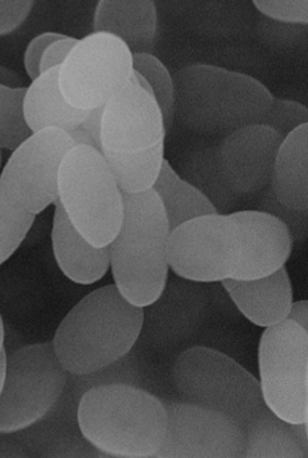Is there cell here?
Here are the masks:
<instances>
[{
	"mask_svg": "<svg viewBox=\"0 0 308 458\" xmlns=\"http://www.w3.org/2000/svg\"><path fill=\"white\" fill-rule=\"evenodd\" d=\"M0 85L2 87L12 88V89L24 88L23 81H21L19 74L13 72L12 69H8L2 65H0Z\"/></svg>",
	"mask_w": 308,
	"mask_h": 458,
	"instance_id": "e575fe53",
	"label": "cell"
},
{
	"mask_svg": "<svg viewBox=\"0 0 308 458\" xmlns=\"http://www.w3.org/2000/svg\"><path fill=\"white\" fill-rule=\"evenodd\" d=\"M170 228L163 206L154 190L123 194V220L110 242L114 285L133 305H154L169 280Z\"/></svg>",
	"mask_w": 308,
	"mask_h": 458,
	"instance_id": "277c9868",
	"label": "cell"
},
{
	"mask_svg": "<svg viewBox=\"0 0 308 458\" xmlns=\"http://www.w3.org/2000/svg\"><path fill=\"white\" fill-rule=\"evenodd\" d=\"M240 259V234L229 215L212 214L170 232L167 260L172 272L191 283H221Z\"/></svg>",
	"mask_w": 308,
	"mask_h": 458,
	"instance_id": "30bf717a",
	"label": "cell"
},
{
	"mask_svg": "<svg viewBox=\"0 0 308 458\" xmlns=\"http://www.w3.org/2000/svg\"><path fill=\"white\" fill-rule=\"evenodd\" d=\"M283 140L265 125L246 126L225 135L216 148V159L228 189L242 197L269 187Z\"/></svg>",
	"mask_w": 308,
	"mask_h": 458,
	"instance_id": "5bb4252c",
	"label": "cell"
},
{
	"mask_svg": "<svg viewBox=\"0 0 308 458\" xmlns=\"http://www.w3.org/2000/svg\"><path fill=\"white\" fill-rule=\"evenodd\" d=\"M4 352V325H3L2 316H0V354Z\"/></svg>",
	"mask_w": 308,
	"mask_h": 458,
	"instance_id": "74e56055",
	"label": "cell"
},
{
	"mask_svg": "<svg viewBox=\"0 0 308 458\" xmlns=\"http://www.w3.org/2000/svg\"><path fill=\"white\" fill-rule=\"evenodd\" d=\"M71 135V140H73L74 145L76 146H90V148H95V142H93L92 138L87 134L81 128L76 129L71 132H68Z\"/></svg>",
	"mask_w": 308,
	"mask_h": 458,
	"instance_id": "d590c367",
	"label": "cell"
},
{
	"mask_svg": "<svg viewBox=\"0 0 308 458\" xmlns=\"http://www.w3.org/2000/svg\"><path fill=\"white\" fill-rule=\"evenodd\" d=\"M288 321H293L299 327L308 331V302L306 300L293 302L287 316Z\"/></svg>",
	"mask_w": 308,
	"mask_h": 458,
	"instance_id": "836d02e7",
	"label": "cell"
},
{
	"mask_svg": "<svg viewBox=\"0 0 308 458\" xmlns=\"http://www.w3.org/2000/svg\"><path fill=\"white\" fill-rule=\"evenodd\" d=\"M167 429L156 458H240L246 437L232 419L194 403H167Z\"/></svg>",
	"mask_w": 308,
	"mask_h": 458,
	"instance_id": "7c38bea8",
	"label": "cell"
},
{
	"mask_svg": "<svg viewBox=\"0 0 308 458\" xmlns=\"http://www.w3.org/2000/svg\"><path fill=\"white\" fill-rule=\"evenodd\" d=\"M0 162H2V154H0Z\"/></svg>",
	"mask_w": 308,
	"mask_h": 458,
	"instance_id": "f35d334b",
	"label": "cell"
},
{
	"mask_svg": "<svg viewBox=\"0 0 308 458\" xmlns=\"http://www.w3.org/2000/svg\"><path fill=\"white\" fill-rule=\"evenodd\" d=\"M261 125L268 126L286 138L301 126L308 125V109L301 102L274 98Z\"/></svg>",
	"mask_w": 308,
	"mask_h": 458,
	"instance_id": "4316f807",
	"label": "cell"
},
{
	"mask_svg": "<svg viewBox=\"0 0 308 458\" xmlns=\"http://www.w3.org/2000/svg\"><path fill=\"white\" fill-rule=\"evenodd\" d=\"M59 200L74 228L95 247H109L123 220V194L103 153L74 146L59 171Z\"/></svg>",
	"mask_w": 308,
	"mask_h": 458,
	"instance_id": "5b68a950",
	"label": "cell"
},
{
	"mask_svg": "<svg viewBox=\"0 0 308 458\" xmlns=\"http://www.w3.org/2000/svg\"><path fill=\"white\" fill-rule=\"evenodd\" d=\"M73 140L59 129H44L27 138L8 159L0 183L27 212L40 214L59 199V171Z\"/></svg>",
	"mask_w": 308,
	"mask_h": 458,
	"instance_id": "8fae6325",
	"label": "cell"
},
{
	"mask_svg": "<svg viewBox=\"0 0 308 458\" xmlns=\"http://www.w3.org/2000/svg\"><path fill=\"white\" fill-rule=\"evenodd\" d=\"M5 360H7V354L3 352L0 354V393H2L3 380H4Z\"/></svg>",
	"mask_w": 308,
	"mask_h": 458,
	"instance_id": "8d00e7d4",
	"label": "cell"
},
{
	"mask_svg": "<svg viewBox=\"0 0 308 458\" xmlns=\"http://www.w3.org/2000/svg\"><path fill=\"white\" fill-rule=\"evenodd\" d=\"M52 247L60 269L73 283L92 285L109 270V247L90 244L71 225L59 199L54 201Z\"/></svg>",
	"mask_w": 308,
	"mask_h": 458,
	"instance_id": "ac0fdd59",
	"label": "cell"
},
{
	"mask_svg": "<svg viewBox=\"0 0 308 458\" xmlns=\"http://www.w3.org/2000/svg\"><path fill=\"white\" fill-rule=\"evenodd\" d=\"M145 325V308L129 302L115 285L82 298L54 334V352L65 371L85 377L128 355Z\"/></svg>",
	"mask_w": 308,
	"mask_h": 458,
	"instance_id": "6da1fadb",
	"label": "cell"
},
{
	"mask_svg": "<svg viewBox=\"0 0 308 458\" xmlns=\"http://www.w3.org/2000/svg\"><path fill=\"white\" fill-rule=\"evenodd\" d=\"M175 117L199 134H232L261 125L273 95L254 77L220 66H184L172 77Z\"/></svg>",
	"mask_w": 308,
	"mask_h": 458,
	"instance_id": "7a4b0ae2",
	"label": "cell"
},
{
	"mask_svg": "<svg viewBox=\"0 0 308 458\" xmlns=\"http://www.w3.org/2000/svg\"><path fill=\"white\" fill-rule=\"evenodd\" d=\"M262 207L263 209H261V211L274 215L287 225L294 240H296V237H301V240L304 239V236H306V215L298 217L304 212L291 211V209L286 208L275 200L271 191H269V194L263 199Z\"/></svg>",
	"mask_w": 308,
	"mask_h": 458,
	"instance_id": "4dcf8cb0",
	"label": "cell"
},
{
	"mask_svg": "<svg viewBox=\"0 0 308 458\" xmlns=\"http://www.w3.org/2000/svg\"><path fill=\"white\" fill-rule=\"evenodd\" d=\"M64 36L62 33L44 32L41 35L36 36L34 40L29 44L26 55H24V68H26L27 74H29L32 81H35L41 74V59H43L48 47L54 44V41L64 38Z\"/></svg>",
	"mask_w": 308,
	"mask_h": 458,
	"instance_id": "f546056e",
	"label": "cell"
},
{
	"mask_svg": "<svg viewBox=\"0 0 308 458\" xmlns=\"http://www.w3.org/2000/svg\"><path fill=\"white\" fill-rule=\"evenodd\" d=\"M67 371L52 344L21 347L5 360L0 393V433H15L40 421L62 396Z\"/></svg>",
	"mask_w": 308,
	"mask_h": 458,
	"instance_id": "52a82bcc",
	"label": "cell"
},
{
	"mask_svg": "<svg viewBox=\"0 0 308 458\" xmlns=\"http://www.w3.org/2000/svg\"><path fill=\"white\" fill-rule=\"evenodd\" d=\"M104 106L96 107L90 110L87 120L82 123L79 128L82 129L95 142L96 148L101 153V131H103Z\"/></svg>",
	"mask_w": 308,
	"mask_h": 458,
	"instance_id": "d6a6232c",
	"label": "cell"
},
{
	"mask_svg": "<svg viewBox=\"0 0 308 458\" xmlns=\"http://www.w3.org/2000/svg\"><path fill=\"white\" fill-rule=\"evenodd\" d=\"M79 430L96 449L123 458L155 457L167 429L166 405L126 385L92 388L77 411Z\"/></svg>",
	"mask_w": 308,
	"mask_h": 458,
	"instance_id": "3957f363",
	"label": "cell"
},
{
	"mask_svg": "<svg viewBox=\"0 0 308 458\" xmlns=\"http://www.w3.org/2000/svg\"><path fill=\"white\" fill-rule=\"evenodd\" d=\"M96 33L120 38L131 54H151L158 33V13L153 0H100L96 8Z\"/></svg>",
	"mask_w": 308,
	"mask_h": 458,
	"instance_id": "e0dca14e",
	"label": "cell"
},
{
	"mask_svg": "<svg viewBox=\"0 0 308 458\" xmlns=\"http://www.w3.org/2000/svg\"><path fill=\"white\" fill-rule=\"evenodd\" d=\"M221 284L238 310L252 324L268 328L287 319L294 297L290 276L285 267L266 277L227 278Z\"/></svg>",
	"mask_w": 308,
	"mask_h": 458,
	"instance_id": "2e32d148",
	"label": "cell"
},
{
	"mask_svg": "<svg viewBox=\"0 0 308 458\" xmlns=\"http://www.w3.org/2000/svg\"><path fill=\"white\" fill-rule=\"evenodd\" d=\"M79 43V38H71V36H64L60 40L54 41V44L48 47L43 59H41L40 73L51 71L54 68H60L64 64L65 60L68 59L69 54L71 49Z\"/></svg>",
	"mask_w": 308,
	"mask_h": 458,
	"instance_id": "1f68e13d",
	"label": "cell"
},
{
	"mask_svg": "<svg viewBox=\"0 0 308 458\" xmlns=\"http://www.w3.org/2000/svg\"><path fill=\"white\" fill-rule=\"evenodd\" d=\"M59 72L60 68H54L41 73L27 88L24 118L32 134L44 129L71 132L79 129L89 114L90 110L71 106L62 96Z\"/></svg>",
	"mask_w": 308,
	"mask_h": 458,
	"instance_id": "d6986e66",
	"label": "cell"
},
{
	"mask_svg": "<svg viewBox=\"0 0 308 458\" xmlns=\"http://www.w3.org/2000/svg\"><path fill=\"white\" fill-rule=\"evenodd\" d=\"M31 0H0V36L16 31L31 13Z\"/></svg>",
	"mask_w": 308,
	"mask_h": 458,
	"instance_id": "f1b7e54d",
	"label": "cell"
},
{
	"mask_svg": "<svg viewBox=\"0 0 308 458\" xmlns=\"http://www.w3.org/2000/svg\"><path fill=\"white\" fill-rule=\"evenodd\" d=\"M153 190L163 206L170 232L196 217L220 214L214 204L196 186L181 179L167 161Z\"/></svg>",
	"mask_w": 308,
	"mask_h": 458,
	"instance_id": "7402d4cb",
	"label": "cell"
},
{
	"mask_svg": "<svg viewBox=\"0 0 308 458\" xmlns=\"http://www.w3.org/2000/svg\"><path fill=\"white\" fill-rule=\"evenodd\" d=\"M104 161L114 175L122 194L150 191L161 174L164 159V142L137 153L103 151Z\"/></svg>",
	"mask_w": 308,
	"mask_h": 458,
	"instance_id": "603a6c76",
	"label": "cell"
},
{
	"mask_svg": "<svg viewBox=\"0 0 308 458\" xmlns=\"http://www.w3.org/2000/svg\"><path fill=\"white\" fill-rule=\"evenodd\" d=\"M244 457L307 458V423L291 424L263 408L245 432Z\"/></svg>",
	"mask_w": 308,
	"mask_h": 458,
	"instance_id": "44dd1931",
	"label": "cell"
},
{
	"mask_svg": "<svg viewBox=\"0 0 308 458\" xmlns=\"http://www.w3.org/2000/svg\"><path fill=\"white\" fill-rule=\"evenodd\" d=\"M173 383L186 402L232 419L244 432L266 407L260 382L224 352L196 346L179 355Z\"/></svg>",
	"mask_w": 308,
	"mask_h": 458,
	"instance_id": "8992f818",
	"label": "cell"
},
{
	"mask_svg": "<svg viewBox=\"0 0 308 458\" xmlns=\"http://www.w3.org/2000/svg\"><path fill=\"white\" fill-rule=\"evenodd\" d=\"M255 8L263 15L283 23L307 24V0H255Z\"/></svg>",
	"mask_w": 308,
	"mask_h": 458,
	"instance_id": "83f0119b",
	"label": "cell"
},
{
	"mask_svg": "<svg viewBox=\"0 0 308 458\" xmlns=\"http://www.w3.org/2000/svg\"><path fill=\"white\" fill-rule=\"evenodd\" d=\"M271 191L278 203L296 212L308 209V125L283 140L275 159Z\"/></svg>",
	"mask_w": 308,
	"mask_h": 458,
	"instance_id": "ffe728a7",
	"label": "cell"
},
{
	"mask_svg": "<svg viewBox=\"0 0 308 458\" xmlns=\"http://www.w3.org/2000/svg\"><path fill=\"white\" fill-rule=\"evenodd\" d=\"M258 363L266 407L287 423H307L308 331L288 319L266 328Z\"/></svg>",
	"mask_w": 308,
	"mask_h": 458,
	"instance_id": "ba28073f",
	"label": "cell"
},
{
	"mask_svg": "<svg viewBox=\"0 0 308 458\" xmlns=\"http://www.w3.org/2000/svg\"><path fill=\"white\" fill-rule=\"evenodd\" d=\"M229 216L240 234V259L230 278L255 280L285 267L294 239L282 220L265 211L233 212Z\"/></svg>",
	"mask_w": 308,
	"mask_h": 458,
	"instance_id": "9a60e30c",
	"label": "cell"
},
{
	"mask_svg": "<svg viewBox=\"0 0 308 458\" xmlns=\"http://www.w3.org/2000/svg\"><path fill=\"white\" fill-rule=\"evenodd\" d=\"M133 71L145 77L153 89L154 98L163 114L166 131H169L175 120V87L171 73L153 54L133 55Z\"/></svg>",
	"mask_w": 308,
	"mask_h": 458,
	"instance_id": "cb8c5ba5",
	"label": "cell"
},
{
	"mask_svg": "<svg viewBox=\"0 0 308 458\" xmlns=\"http://www.w3.org/2000/svg\"><path fill=\"white\" fill-rule=\"evenodd\" d=\"M35 216L21 208L0 183V265L21 247L34 225Z\"/></svg>",
	"mask_w": 308,
	"mask_h": 458,
	"instance_id": "d4e9b609",
	"label": "cell"
},
{
	"mask_svg": "<svg viewBox=\"0 0 308 458\" xmlns=\"http://www.w3.org/2000/svg\"><path fill=\"white\" fill-rule=\"evenodd\" d=\"M133 72V54L120 38L93 32L79 40L60 66V89L71 106L93 110L130 82Z\"/></svg>",
	"mask_w": 308,
	"mask_h": 458,
	"instance_id": "9c48e42d",
	"label": "cell"
},
{
	"mask_svg": "<svg viewBox=\"0 0 308 458\" xmlns=\"http://www.w3.org/2000/svg\"><path fill=\"white\" fill-rule=\"evenodd\" d=\"M163 114L155 98L128 82L104 104L101 153H137L166 138Z\"/></svg>",
	"mask_w": 308,
	"mask_h": 458,
	"instance_id": "4fadbf2b",
	"label": "cell"
},
{
	"mask_svg": "<svg viewBox=\"0 0 308 458\" xmlns=\"http://www.w3.org/2000/svg\"><path fill=\"white\" fill-rule=\"evenodd\" d=\"M26 92L0 85V148L13 151L32 135L24 118Z\"/></svg>",
	"mask_w": 308,
	"mask_h": 458,
	"instance_id": "484cf974",
	"label": "cell"
}]
</instances>
